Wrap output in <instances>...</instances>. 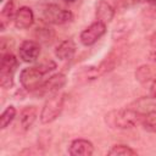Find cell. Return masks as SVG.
I'll return each mask as SVG.
<instances>
[{
    "label": "cell",
    "mask_w": 156,
    "mask_h": 156,
    "mask_svg": "<svg viewBox=\"0 0 156 156\" xmlns=\"http://www.w3.org/2000/svg\"><path fill=\"white\" fill-rule=\"evenodd\" d=\"M144 116L132 107L112 110L105 115V123L112 129H130L141 124Z\"/></svg>",
    "instance_id": "cell-1"
},
{
    "label": "cell",
    "mask_w": 156,
    "mask_h": 156,
    "mask_svg": "<svg viewBox=\"0 0 156 156\" xmlns=\"http://www.w3.org/2000/svg\"><path fill=\"white\" fill-rule=\"evenodd\" d=\"M65 105V94L56 93L51 95L44 104L41 111H40V122L43 124H49L54 122L62 112Z\"/></svg>",
    "instance_id": "cell-2"
},
{
    "label": "cell",
    "mask_w": 156,
    "mask_h": 156,
    "mask_svg": "<svg viewBox=\"0 0 156 156\" xmlns=\"http://www.w3.org/2000/svg\"><path fill=\"white\" fill-rule=\"evenodd\" d=\"M17 66V58L11 51L2 54L0 62V85L4 89H10L13 87V76Z\"/></svg>",
    "instance_id": "cell-3"
},
{
    "label": "cell",
    "mask_w": 156,
    "mask_h": 156,
    "mask_svg": "<svg viewBox=\"0 0 156 156\" xmlns=\"http://www.w3.org/2000/svg\"><path fill=\"white\" fill-rule=\"evenodd\" d=\"M44 76H45V73L39 68L38 65L30 66V67H26L21 71L20 82H21V85L27 91L34 93L43 84V82H44L43 77Z\"/></svg>",
    "instance_id": "cell-4"
},
{
    "label": "cell",
    "mask_w": 156,
    "mask_h": 156,
    "mask_svg": "<svg viewBox=\"0 0 156 156\" xmlns=\"http://www.w3.org/2000/svg\"><path fill=\"white\" fill-rule=\"evenodd\" d=\"M43 16L44 20L51 24H65L73 18V13L71 11L65 10L55 4H50L45 6L43 11Z\"/></svg>",
    "instance_id": "cell-5"
},
{
    "label": "cell",
    "mask_w": 156,
    "mask_h": 156,
    "mask_svg": "<svg viewBox=\"0 0 156 156\" xmlns=\"http://www.w3.org/2000/svg\"><path fill=\"white\" fill-rule=\"evenodd\" d=\"M67 79L66 76L62 73H56L51 76L49 79L44 80L43 84L34 91L38 96H46V95H54L58 93L66 84Z\"/></svg>",
    "instance_id": "cell-6"
},
{
    "label": "cell",
    "mask_w": 156,
    "mask_h": 156,
    "mask_svg": "<svg viewBox=\"0 0 156 156\" xmlns=\"http://www.w3.org/2000/svg\"><path fill=\"white\" fill-rule=\"evenodd\" d=\"M38 117V107L34 105H29L22 108L20 112V116L17 118V122L15 124V130L20 134H23L30 129L33 123L35 122Z\"/></svg>",
    "instance_id": "cell-7"
},
{
    "label": "cell",
    "mask_w": 156,
    "mask_h": 156,
    "mask_svg": "<svg viewBox=\"0 0 156 156\" xmlns=\"http://www.w3.org/2000/svg\"><path fill=\"white\" fill-rule=\"evenodd\" d=\"M105 33H106V24L102 22L95 21L80 33L79 40L84 46H90L95 44Z\"/></svg>",
    "instance_id": "cell-8"
},
{
    "label": "cell",
    "mask_w": 156,
    "mask_h": 156,
    "mask_svg": "<svg viewBox=\"0 0 156 156\" xmlns=\"http://www.w3.org/2000/svg\"><path fill=\"white\" fill-rule=\"evenodd\" d=\"M40 55V44L35 40H24L18 48V56L24 62H34Z\"/></svg>",
    "instance_id": "cell-9"
},
{
    "label": "cell",
    "mask_w": 156,
    "mask_h": 156,
    "mask_svg": "<svg viewBox=\"0 0 156 156\" xmlns=\"http://www.w3.org/2000/svg\"><path fill=\"white\" fill-rule=\"evenodd\" d=\"M33 22H34V13L30 7L22 6L16 11L13 23L17 29H27L33 24Z\"/></svg>",
    "instance_id": "cell-10"
},
{
    "label": "cell",
    "mask_w": 156,
    "mask_h": 156,
    "mask_svg": "<svg viewBox=\"0 0 156 156\" xmlns=\"http://www.w3.org/2000/svg\"><path fill=\"white\" fill-rule=\"evenodd\" d=\"M93 152L94 146L87 139H74L68 147V154L72 156H90Z\"/></svg>",
    "instance_id": "cell-11"
},
{
    "label": "cell",
    "mask_w": 156,
    "mask_h": 156,
    "mask_svg": "<svg viewBox=\"0 0 156 156\" xmlns=\"http://www.w3.org/2000/svg\"><path fill=\"white\" fill-rule=\"evenodd\" d=\"M96 21L102 23H108L115 16V6L107 0H100L96 5Z\"/></svg>",
    "instance_id": "cell-12"
},
{
    "label": "cell",
    "mask_w": 156,
    "mask_h": 156,
    "mask_svg": "<svg viewBox=\"0 0 156 156\" xmlns=\"http://www.w3.org/2000/svg\"><path fill=\"white\" fill-rule=\"evenodd\" d=\"M76 43L72 39H66L63 41H61L56 49H55V55L58 60L66 61L73 57L74 52H76Z\"/></svg>",
    "instance_id": "cell-13"
},
{
    "label": "cell",
    "mask_w": 156,
    "mask_h": 156,
    "mask_svg": "<svg viewBox=\"0 0 156 156\" xmlns=\"http://www.w3.org/2000/svg\"><path fill=\"white\" fill-rule=\"evenodd\" d=\"M15 15H16L15 2H13V0H9L4 5L1 13H0V28H1V30H5V27L10 23V21L15 20Z\"/></svg>",
    "instance_id": "cell-14"
},
{
    "label": "cell",
    "mask_w": 156,
    "mask_h": 156,
    "mask_svg": "<svg viewBox=\"0 0 156 156\" xmlns=\"http://www.w3.org/2000/svg\"><path fill=\"white\" fill-rule=\"evenodd\" d=\"M107 155H110V156H134V155H136V151L133 150L128 145L117 144V145H113L107 151Z\"/></svg>",
    "instance_id": "cell-15"
},
{
    "label": "cell",
    "mask_w": 156,
    "mask_h": 156,
    "mask_svg": "<svg viewBox=\"0 0 156 156\" xmlns=\"http://www.w3.org/2000/svg\"><path fill=\"white\" fill-rule=\"evenodd\" d=\"M16 108H15V106H7L4 111H2V113H1V116H0V128L1 129H5L7 126H10V123L15 119V117H16Z\"/></svg>",
    "instance_id": "cell-16"
},
{
    "label": "cell",
    "mask_w": 156,
    "mask_h": 156,
    "mask_svg": "<svg viewBox=\"0 0 156 156\" xmlns=\"http://www.w3.org/2000/svg\"><path fill=\"white\" fill-rule=\"evenodd\" d=\"M135 78L140 83H147L152 78V69L147 65H143L136 68L135 71Z\"/></svg>",
    "instance_id": "cell-17"
},
{
    "label": "cell",
    "mask_w": 156,
    "mask_h": 156,
    "mask_svg": "<svg viewBox=\"0 0 156 156\" xmlns=\"http://www.w3.org/2000/svg\"><path fill=\"white\" fill-rule=\"evenodd\" d=\"M35 35L41 43H50L54 38V30L50 27H38L35 30Z\"/></svg>",
    "instance_id": "cell-18"
},
{
    "label": "cell",
    "mask_w": 156,
    "mask_h": 156,
    "mask_svg": "<svg viewBox=\"0 0 156 156\" xmlns=\"http://www.w3.org/2000/svg\"><path fill=\"white\" fill-rule=\"evenodd\" d=\"M136 1L146 7V12L149 16L156 17V0H136Z\"/></svg>",
    "instance_id": "cell-19"
},
{
    "label": "cell",
    "mask_w": 156,
    "mask_h": 156,
    "mask_svg": "<svg viewBox=\"0 0 156 156\" xmlns=\"http://www.w3.org/2000/svg\"><path fill=\"white\" fill-rule=\"evenodd\" d=\"M150 96L156 99V79H154L151 85H150Z\"/></svg>",
    "instance_id": "cell-20"
},
{
    "label": "cell",
    "mask_w": 156,
    "mask_h": 156,
    "mask_svg": "<svg viewBox=\"0 0 156 156\" xmlns=\"http://www.w3.org/2000/svg\"><path fill=\"white\" fill-rule=\"evenodd\" d=\"M149 60L152 61V62H156V49L152 50V51L149 54Z\"/></svg>",
    "instance_id": "cell-21"
},
{
    "label": "cell",
    "mask_w": 156,
    "mask_h": 156,
    "mask_svg": "<svg viewBox=\"0 0 156 156\" xmlns=\"http://www.w3.org/2000/svg\"><path fill=\"white\" fill-rule=\"evenodd\" d=\"M150 43H151V45H154V46H156V33L151 37V40H150Z\"/></svg>",
    "instance_id": "cell-22"
},
{
    "label": "cell",
    "mask_w": 156,
    "mask_h": 156,
    "mask_svg": "<svg viewBox=\"0 0 156 156\" xmlns=\"http://www.w3.org/2000/svg\"><path fill=\"white\" fill-rule=\"evenodd\" d=\"M107 1H108V2H111L113 6H116V5H117V2H119L121 0H107Z\"/></svg>",
    "instance_id": "cell-23"
},
{
    "label": "cell",
    "mask_w": 156,
    "mask_h": 156,
    "mask_svg": "<svg viewBox=\"0 0 156 156\" xmlns=\"http://www.w3.org/2000/svg\"><path fill=\"white\" fill-rule=\"evenodd\" d=\"M65 1H66V2H74L76 0H65Z\"/></svg>",
    "instance_id": "cell-24"
}]
</instances>
